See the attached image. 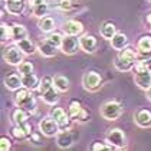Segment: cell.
<instances>
[{"label": "cell", "mask_w": 151, "mask_h": 151, "mask_svg": "<svg viewBox=\"0 0 151 151\" xmlns=\"http://www.w3.org/2000/svg\"><path fill=\"white\" fill-rule=\"evenodd\" d=\"M59 9L68 12L72 9V0H59Z\"/></svg>", "instance_id": "37"}, {"label": "cell", "mask_w": 151, "mask_h": 151, "mask_svg": "<svg viewBox=\"0 0 151 151\" xmlns=\"http://www.w3.org/2000/svg\"><path fill=\"white\" fill-rule=\"evenodd\" d=\"M137 59H138V52H135L131 47H125V49L119 50L118 56L114 60V66L119 72H128L132 68H135Z\"/></svg>", "instance_id": "1"}, {"label": "cell", "mask_w": 151, "mask_h": 151, "mask_svg": "<svg viewBox=\"0 0 151 151\" xmlns=\"http://www.w3.org/2000/svg\"><path fill=\"white\" fill-rule=\"evenodd\" d=\"M43 102L47 105H55L59 101V91L55 86H50L47 91H45L43 93H40Z\"/></svg>", "instance_id": "19"}, {"label": "cell", "mask_w": 151, "mask_h": 151, "mask_svg": "<svg viewBox=\"0 0 151 151\" xmlns=\"http://www.w3.org/2000/svg\"><path fill=\"white\" fill-rule=\"evenodd\" d=\"M39 131L45 137H56L58 132L60 131V127H59V124L52 116H46V118H42L40 119V122H39Z\"/></svg>", "instance_id": "6"}, {"label": "cell", "mask_w": 151, "mask_h": 151, "mask_svg": "<svg viewBox=\"0 0 151 151\" xmlns=\"http://www.w3.org/2000/svg\"><path fill=\"white\" fill-rule=\"evenodd\" d=\"M82 111V105L81 102L78 101V99H72L69 102V109H68V114H69V116L72 118V119H76L78 118V115L81 114Z\"/></svg>", "instance_id": "29"}, {"label": "cell", "mask_w": 151, "mask_h": 151, "mask_svg": "<svg viewBox=\"0 0 151 151\" xmlns=\"http://www.w3.org/2000/svg\"><path fill=\"white\" fill-rule=\"evenodd\" d=\"M124 108L118 101H106L102 106H101V115L105 118L106 121H115L118 119L121 114H122Z\"/></svg>", "instance_id": "2"}, {"label": "cell", "mask_w": 151, "mask_h": 151, "mask_svg": "<svg viewBox=\"0 0 151 151\" xmlns=\"http://www.w3.org/2000/svg\"><path fill=\"white\" fill-rule=\"evenodd\" d=\"M56 144H58L59 148H69L73 144V134L72 131L65 128V129H60L56 135Z\"/></svg>", "instance_id": "11"}, {"label": "cell", "mask_w": 151, "mask_h": 151, "mask_svg": "<svg viewBox=\"0 0 151 151\" xmlns=\"http://www.w3.org/2000/svg\"><path fill=\"white\" fill-rule=\"evenodd\" d=\"M40 134H42V132H40ZM40 134H37V132H32V134H30V137H29V141H30L32 144H35V145H42Z\"/></svg>", "instance_id": "38"}, {"label": "cell", "mask_w": 151, "mask_h": 151, "mask_svg": "<svg viewBox=\"0 0 151 151\" xmlns=\"http://www.w3.org/2000/svg\"><path fill=\"white\" fill-rule=\"evenodd\" d=\"M82 85L86 91H98L102 86V78L98 72L95 70H88L82 76Z\"/></svg>", "instance_id": "5"}, {"label": "cell", "mask_w": 151, "mask_h": 151, "mask_svg": "<svg viewBox=\"0 0 151 151\" xmlns=\"http://www.w3.org/2000/svg\"><path fill=\"white\" fill-rule=\"evenodd\" d=\"M10 134H12V137L14 139H17V141H23V139L29 138V134H27V131H26V128H24L23 124H14V127L10 129Z\"/></svg>", "instance_id": "24"}, {"label": "cell", "mask_w": 151, "mask_h": 151, "mask_svg": "<svg viewBox=\"0 0 151 151\" xmlns=\"http://www.w3.org/2000/svg\"><path fill=\"white\" fill-rule=\"evenodd\" d=\"M63 30H65L66 35L78 36L83 32V24L81 22H78V20H68L63 24Z\"/></svg>", "instance_id": "16"}, {"label": "cell", "mask_w": 151, "mask_h": 151, "mask_svg": "<svg viewBox=\"0 0 151 151\" xmlns=\"http://www.w3.org/2000/svg\"><path fill=\"white\" fill-rule=\"evenodd\" d=\"M17 70H19V73L23 76V75H29V73H33V65L30 63V62H22L19 66H17Z\"/></svg>", "instance_id": "34"}, {"label": "cell", "mask_w": 151, "mask_h": 151, "mask_svg": "<svg viewBox=\"0 0 151 151\" xmlns=\"http://www.w3.org/2000/svg\"><path fill=\"white\" fill-rule=\"evenodd\" d=\"M12 148V139L9 137H1L0 138V150L1 151H9Z\"/></svg>", "instance_id": "36"}, {"label": "cell", "mask_w": 151, "mask_h": 151, "mask_svg": "<svg viewBox=\"0 0 151 151\" xmlns=\"http://www.w3.org/2000/svg\"><path fill=\"white\" fill-rule=\"evenodd\" d=\"M99 33H101V36H102L104 39H108V40H111V39L114 37V35L116 33L115 24L112 23V22H109V20H106V22H104V23L101 24Z\"/></svg>", "instance_id": "20"}, {"label": "cell", "mask_w": 151, "mask_h": 151, "mask_svg": "<svg viewBox=\"0 0 151 151\" xmlns=\"http://www.w3.org/2000/svg\"><path fill=\"white\" fill-rule=\"evenodd\" d=\"M46 40L49 42V43H52L53 46L60 47V45H62V40H63V36L60 35L59 32H50V33L47 35Z\"/></svg>", "instance_id": "32"}, {"label": "cell", "mask_w": 151, "mask_h": 151, "mask_svg": "<svg viewBox=\"0 0 151 151\" xmlns=\"http://www.w3.org/2000/svg\"><path fill=\"white\" fill-rule=\"evenodd\" d=\"M147 20H148V23H151V14L148 16V17H147Z\"/></svg>", "instance_id": "41"}, {"label": "cell", "mask_w": 151, "mask_h": 151, "mask_svg": "<svg viewBox=\"0 0 151 151\" xmlns=\"http://www.w3.org/2000/svg\"><path fill=\"white\" fill-rule=\"evenodd\" d=\"M92 151H101V150H114L112 145H109L108 142H101V141H95L92 144Z\"/></svg>", "instance_id": "35"}, {"label": "cell", "mask_w": 151, "mask_h": 151, "mask_svg": "<svg viewBox=\"0 0 151 151\" xmlns=\"http://www.w3.org/2000/svg\"><path fill=\"white\" fill-rule=\"evenodd\" d=\"M47 10H49V6H47V1H45V3H39V4H36V6H33L32 7V13H33V16H36V17H43V16H46Z\"/></svg>", "instance_id": "30"}, {"label": "cell", "mask_w": 151, "mask_h": 151, "mask_svg": "<svg viewBox=\"0 0 151 151\" xmlns=\"http://www.w3.org/2000/svg\"><path fill=\"white\" fill-rule=\"evenodd\" d=\"M27 118H29V112L27 111H24L23 108H16L14 111L12 112V121L14 124H24L26 121H27Z\"/></svg>", "instance_id": "27"}, {"label": "cell", "mask_w": 151, "mask_h": 151, "mask_svg": "<svg viewBox=\"0 0 151 151\" xmlns=\"http://www.w3.org/2000/svg\"><path fill=\"white\" fill-rule=\"evenodd\" d=\"M23 56L24 53L20 50V47L17 45H10V46H6L3 49V59L9 65L19 66L23 62Z\"/></svg>", "instance_id": "4"}, {"label": "cell", "mask_w": 151, "mask_h": 151, "mask_svg": "<svg viewBox=\"0 0 151 151\" xmlns=\"http://www.w3.org/2000/svg\"><path fill=\"white\" fill-rule=\"evenodd\" d=\"M12 33H13V40H14V42L27 37V30H26V27L22 26V24H17V23H14L12 26Z\"/></svg>", "instance_id": "28"}, {"label": "cell", "mask_w": 151, "mask_h": 151, "mask_svg": "<svg viewBox=\"0 0 151 151\" xmlns=\"http://www.w3.org/2000/svg\"><path fill=\"white\" fill-rule=\"evenodd\" d=\"M50 116H52V118L59 124L60 129H65V128L69 127V122H70V119H72V118L69 116V114L66 115L65 109L60 108V106L52 108V109H50Z\"/></svg>", "instance_id": "9"}, {"label": "cell", "mask_w": 151, "mask_h": 151, "mask_svg": "<svg viewBox=\"0 0 151 151\" xmlns=\"http://www.w3.org/2000/svg\"><path fill=\"white\" fill-rule=\"evenodd\" d=\"M134 121L139 128H148L151 127V111L148 109H139L134 115Z\"/></svg>", "instance_id": "13"}, {"label": "cell", "mask_w": 151, "mask_h": 151, "mask_svg": "<svg viewBox=\"0 0 151 151\" xmlns=\"http://www.w3.org/2000/svg\"><path fill=\"white\" fill-rule=\"evenodd\" d=\"M79 47H81V43H79V39L76 36L73 35L63 36V40H62V45H60V50L65 55H75Z\"/></svg>", "instance_id": "7"}, {"label": "cell", "mask_w": 151, "mask_h": 151, "mask_svg": "<svg viewBox=\"0 0 151 151\" xmlns=\"http://www.w3.org/2000/svg\"><path fill=\"white\" fill-rule=\"evenodd\" d=\"M50 86H53V78L50 76H43L40 79V85H39V92L43 93L45 91H47Z\"/></svg>", "instance_id": "33"}, {"label": "cell", "mask_w": 151, "mask_h": 151, "mask_svg": "<svg viewBox=\"0 0 151 151\" xmlns=\"http://www.w3.org/2000/svg\"><path fill=\"white\" fill-rule=\"evenodd\" d=\"M1 42L6 43L7 40H13V33H12V26H9L7 23H1Z\"/></svg>", "instance_id": "31"}, {"label": "cell", "mask_w": 151, "mask_h": 151, "mask_svg": "<svg viewBox=\"0 0 151 151\" xmlns=\"http://www.w3.org/2000/svg\"><path fill=\"white\" fill-rule=\"evenodd\" d=\"M79 43H81V49L86 53H93L98 47V39L91 33H85L79 37Z\"/></svg>", "instance_id": "10"}, {"label": "cell", "mask_w": 151, "mask_h": 151, "mask_svg": "<svg viewBox=\"0 0 151 151\" xmlns=\"http://www.w3.org/2000/svg\"><path fill=\"white\" fill-rule=\"evenodd\" d=\"M16 105H17L19 108H23L24 111H27V112H32V111L36 109V99L32 93H29L24 99H22L19 104H16Z\"/></svg>", "instance_id": "26"}, {"label": "cell", "mask_w": 151, "mask_h": 151, "mask_svg": "<svg viewBox=\"0 0 151 151\" xmlns=\"http://www.w3.org/2000/svg\"><path fill=\"white\" fill-rule=\"evenodd\" d=\"M37 27H39L43 33H50V32H53V30H55L56 23H55V20H53L50 16H43V17H40V19H39V22H37Z\"/></svg>", "instance_id": "18"}, {"label": "cell", "mask_w": 151, "mask_h": 151, "mask_svg": "<svg viewBox=\"0 0 151 151\" xmlns=\"http://www.w3.org/2000/svg\"><path fill=\"white\" fill-rule=\"evenodd\" d=\"M105 139H106V142L109 145H112V148H116V150L125 148V145H127V137H125L124 131L119 129V128L108 129V132L105 135Z\"/></svg>", "instance_id": "3"}, {"label": "cell", "mask_w": 151, "mask_h": 151, "mask_svg": "<svg viewBox=\"0 0 151 151\" xmlns=\"http://www.w3.org/2000/svg\"><path fill=\"white\" fill-rule=\"evenodd\" d=\"M79 122H86L88 119H89V114H88V111L86 109H83L82 108V111H81V114L78 115V118H76Z\"/></svg>", "instance_id": "39"}, {"label": "cell", "mask_w": 151, "mask_h": 151, "mask_svg": "<svg viewBox=\"0 0 151 151\" xmlns=\"http://www.w3.org/2000/svg\"><path fill=\"white\" fill-rule=\"evenodd\" d=\"M3 6L7 9V12L10 14L19 16L24 10V3L23 0H3Z\"/></svg>", "instance_id": "14"}, {"label": "cell", "mask_w": 151, "mask_h": 151, "mask_svg": "<svg viewBox=\"0 0 151 151\" xmlns=\"http://www.w3.org/2000/svg\"><path fill=\"white\" fill-rule=\"evenodd\" d=\"M37 50L40 52L42 56H46V58H53L56 55V46H53L52 43H49L47 40L45 42H40L37 45Z\"/></svg>", "instance_id": "22"}, {"label": "cell", "mask_w": 151, "mask_h": 151, "mask_svg": "<svg viewBox=\"0 0 151 151\" xmlns=\"http://www.w3.org/2000/svg\"><path fill=\"white\" fill-rule=\"evenodd\" d=\"M109 42H111L112 49H115V50H122V49H125L128 45V37L125 33L116 32L115 35H114V37H112Z\"/></svg>", "instance_id": "17"}, {"label": "cell", "mask_w": 151, "mask_h": 151, "mask_svg": "<svg viewBox=\"0 0 151 151\" xmlns=\"http://www.w3.org/2000/svg\"><path fill=\"white\" fill-rule=\"evenodd\" d=\"M147 98H148V99L151 101V86L148 88V89H147Z\"/></svg>", "instance_id": "40"}, {"label": "cell", "mask_w": 151, "mask_h": 151, "mask_svg": "<svg viewBox=\"0 0 151 151\" xmlns=\"http://www.w3.org/2000/svg\"><path fill=\"white\" fill-rule=\"evenodd\" d=\"M16 45L20 47V50L23 52L24 55H33L35 50H36V45L30 40V39H27V37H24L22 40H17Z\"/></svg>", "instance_id": "23"}, {"label": "cell", "mask_w": 151, "mask_h": 151, "mask_svg": "<svg viewBox=\"0 0 151 151\" xmlns=\"http://www.w3.org/2000/svg\"><path fill=\"white\" fill-rule=\"evenodd\" d=\"M134 81L137 83V86L141 89H148L151 86V68H145L141 70H135V76Z\"/></svg>", "instance_id": "8"}, {"label": "cell", "mask_w": 151, "mask_h": 151, "mask_svg": "<svg viewBox=\"0 0 151 151\" xmlns=\"http://www.w3.org/2000/svg\"><path fill=\"white\" fill-rule=\"evenodd\" d=\"M137 50L138 55L142 56V59H148L151 56V36L150 35H142L137 42Z\"/></svg>", "instance_id": "12"}, {"label": "cell", "mask_w": 151, "mask_h": 151, "mask_svg": "<svg viewBox=\"0 0 151 151\" xmlns=\"http://www.w3.org/2000/svg\"><path fill=\"white\" fill-rule=\"evenodd\" d=\"M53 86L59 92H66L69 89V79L63 75H56L53 76Z\"/></svg>", "instance_id": "25"}, {"label": "cell", "mask_w": 151, "mask_h": 151, "mask_svg": "<svg viewBox=\"0 0 151 151\" xmlns=\"http://www.w3.org/2000/svg\"><path fill=\"white\" fill-rule=\"evenodd\" d=\"M4 86H6L9 91H17L19 88L23 86L22 75H17V73H9V75L4 78Z\"/></svg>", "instance_id": "15"}, {"label": "cell", "mask_w": 151, "mask_h": 151, "mask_svg": "<svg viewBox=\"0 0 151 151\" xmlns=\"http://www.w3.org/2000/svg\"><path fill=\"white\" fill-rule=\"evenodd\" d=\"M22 82H23V86L33 91V89H39V85H40V79L36 76L35 73H29V75H23L22 76Z\"/></svg>", "instance_id": "21"}]
</instances>
